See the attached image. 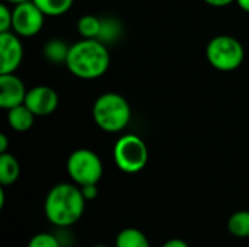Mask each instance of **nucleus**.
Wrapping results in <instances>:
<instances>
[{
  "label": "nucleus",
  "mask_w": 249,
  "mask_h": 247,
  "mask_svg": "<svg viewBox=\"0 0 249 247\" xmlns=\"http://www.w3.org/2000/svg\"><path fill=\"white\" fill-rule=\"evenodd\" d=\"M236 3H238V6H239L244 12L249 13V0H236Z\"/></svg>",
  "instance_id": "obj_25"
},
{
  "label": "nucleus",
  "mask_w": 249,
  "mask_h": 247,
  "mask_svg": "<svg viewBox=\"0 0 249 247\" xmlns=\"http://www.w3.org/2000/svg\"><path fill=\"white\" fill-rule=\"evenodd\" d=\"M92 115L95 124L105 132L115 134L123 131L131 119L128 100L115 92L102 93L93 103Z\"/></svg>",
  "instance_id": "obj_3"
},
{
  "label": "nucleus",
  "mask_w": 249,
  "mask_h": 247,
  "mask_svg": "<svg viewBox=\"0 0 249 247\" xmlns=\"http://www.w3.org/2000/svg\"><path fill=\"white\" fill-rule=\"evenodd\" d=\"M20 173V166L16 157L10 153L0 154V183L1 186L13 185Z\"/></svg>",
  "instance_id": "obj_12"
},
{
  "label": "nucleus",
  "mask_w": 249,
  "mask_h": 247,
  "mask_svg": "<svg viewBox=\"0 0 249 247\" xmlns=\"http://www.w3.org/2000/svg\"><path fill=\"white\" fill-rule=\"evenodd\" d=\"M228 230L235 237H249V211H238L232 214L228 220Z\"/></svg>",
  "instance_id": "obj_16"
},
{
  "label": "nucleus",
  "mask_w": 249,
  "mask_h": 247,
  "mask_svg": "<svg viewBox=\"0 0 249 247\" xmlns=\"http://www.w3.org/2000/svg\"><path fill=\"white\" fill-rule=\"evenodd\" d=\"M86 199L76 183H58L50 189L44 204L47 220L57 227L76 224L85 213Z\"/></svg>",
  "instance_id": "obj_2"
},
{
  "label": "nucleus",
  "mask_w": 249,
  "mask_h": 247,
  "mask_svg": "<svg viewBox=\"0 0 249 247\" xmlns=\"http://www.w3.org/2000/svg\"><path fill=\"white\" fill-rule=\"evenodd\" d=\"M69 49H70V47L66 45L63 41L53 39V41L45 44L44 55H45V58L50 63H55V64L57 63H64L66 64V60H67V55H69Z\"/></svg>",
  "instance_id": "obj_17"
},
{
  "label": "nucleus",
  "mask_w": 249,
  "mask_h": 247,
  "mask_svg": "<svg viewBox=\"0 0 249 247\" xmlns=\"http://www.w3.org/2000/svg\"><path fill=\"white\" fill-rule=\"evenodd\" d=\"M0 74L15 73L23 58V47L20 36L15 32H0Z\"/></svg>",
  "instance_id": "obj_8"
},
{
  "label": "nucleus",
  "mask_w": 249,
  "mask_h": 247,
  "mask_svg": "<svg viewBox=\"0 0 249 247\" xmlns=\"http://www.w3.org/2000/svg\"><path fill=\"white\" fill-rule=\"evenodd\" d=\"M4 1H9V3H12V4H18V3L26 1V0H4Z\"/></svg>",
  "instance_id": "obj_27"
},
{
  "label": "nucleus",
  "mask_w": 249,
  "mask_h": 247,
  "mask_svg": "<svg viewBox=\"0 0 249 247\" xmlns=\"http://www.w3.org/2000/svg\"><path fill=\"white\" fill-rule=\"evenodd\" d=\"M149 160L146 143L136 134H125L118 138L114 146V162L124 173H139Z\"/></svg>",
  "instance_id": "obj_5"
},
{
  "label": "nucleus",
  "mask_w": 249,
  "mask_h": 247,
  "mask_svg": "<svg viewBox=\"0 0 249 247\" xmlns=\"http://www.w3.org/2000/svg\"><path fill=\"white\" fill-rule=\"evenodd\" d=\"M92 247H107V246H102V245H96V246H92Z\"/></svg>",
  "instance_id": "obj_28"
},
{
  "label": "nucleus",
  "mask_w": 249,
  "mask_h": 247,
  "mask_svg": "<svg viewBox=\"0 0 249 247\" xmlns=\"http://www.w3.org/2000/svg\"><path fill=\"white\" fill-rule=\"evenodd\" d=\"M12 31V9L6 4L0 6V32Z\"/></svg>",
  "instance_id": "obj_20"
},
{
  "label": "nucleus",
  "mask_w": 249,
  "mask_h": 247,
  "mask_svg": "<svg viewBox=\"0 0 249 247\" xmlns=\"http://www.w3.org/2000/svg\"><path fill=\"white\" fill-rule=\"evenodd\" d=\"M206 58L219 71H233L245 60V49L239 39L232 35H217L206 47Z\"/></svg>",
  "instance_id": "obj_4"
},
{
  "label": "nucleus",
  "mask_w": 249,
  "mask_h": 247,
  "mask_svg": "<svg viewBox=\"0 0 249 247\" xmlns=\"http://www.w3.org/2000/svg\"><path fill=\"white\" fill-rule=\"evenodd\" d=\"M111 57L107 45L101 39L82 38L70 45L66 66L69 71L83 80L102 77L109 68Z\"/></svg>",
  "instance_id": "obj_1"
},
{
  "label": "nucleus",
  "mask_w": 249,
  "mask_h": 247,
  "mask_svg": "<svg viewBox=\"0 0 249 247\" xmlns=\"http://www.w3.org/2000/svg\"><path fill=\"white\" fill-rule=\"evenodd\" d=\"M45 16L57 17L64 13H67L74 0H32Z\"/></svg>",
  "instance_id": "obj_15"
},
{
  "label": "nucleus",
  "mask_w": 249,
  "mask_h": 247,
  "mask_svg": "<svg viewBox=\"0 0 249 247\" xmlns=\"http://www.w3.org/2000/svg\"><path fill=\"white\" fill-rule=\"evenodd\" d=\"M67 173L71 181L79 185H92L101 181L104 175V166L99 156L89 148L74 150L67 159Z\"/></svg>",
  "instance_id": "obj_6"
},
{
  "label": "nucleus",
  "mask_w": 249,
  "mask_h": 247,
  "mask_svg": "<svg viewBox=\"0 0 249 247\" xmlns=\"http://www.w3.org/2000/svg\"><path fill=\"white\" fill-rule=\"evenodd\" d=\"M115 247H150L149 239L139 229H124L117 234Z\"/></svg>",
  "instance_id": "obj_13"
},
{
  "label": "nucleus",
  "mask_w": 249,
  "mask_h": 247,
  "mask_svg": "<svg viewBox=\"0 0 249 247\" xmlns=\"http://www.w3.org/2000/svg\"><path fill=\"white\" fill-rule=\"evenodd\" d=\"M162 247H190L187 245V242H184V240H181V239H171V240H168L165 245Z\"/></svg>",
  "instance_id": "obj_23"
},
{
  "label": "nucleus",
  "mask_w": 249,
  "mask_h": 247,
  "mask_svg": "<svg viewBox=\"0 0 249 247\" xmlns=\"http://www.w3.org/2000/svg\"><path fill=\"white\" fill-rule=\"evenodd\" d=\"M34 122H35V114L25 103L7 111V124L16 132L29 131Z\"/></svg>",
  "instance_id": "obj_11"
},
{
  "label": "nucleus",
  "mask_w": 249,
  "mask_h": 247,
  "mask_svg": "<svg viewBox=\"0 0 249 247\" xmlns=\"http://www.w3.org/2000/svg\"><path fill=\"white\" fill-rule=\"evenodd\" d=\"M120 35V23H117L112 19H102V31L98 39H101L102 42H108V41H114L117 39V36Z\"/></svg>",
  "instance_id": "obj_18"
},
{
  "label": "nucleus",
  "mask_w": 249,
  "mask_h": 247,
  "mask_svg": "<svg viewBox=\"0 0 249 247\" xmlns=\"http://www.w3.org/2000/svg\"><path fill=\"white\" fill-rule=\"evenodd\" d=\"M7 147H9V140L4 134L0 135V154L7 153Z\"/></svg>",
  "instance_id": "obj_24"
},
{
  "label": "nucleus",
  "mask_w": 249,
  "mask_h": 247,
  "mask_svg": "<svg viewBox=\"0 0 249 247\" xmlns=\"http://www.w3.org/2000/svg\"><path fill=\"white\" fill-rule=\"evenodd\" d=\"M4 207V191L3 188H0V208Z\"/></svg>",
  "instance_id": "obj_26"
},
{
  "label": "nucleus",
  "mask_w": 249,
  "mask_h": 247,
  "mask_svg": "<svg viewBox=\"0 0 249 247\" xmlns=\"http://www.w3.org/2000/svg\"><path fill=\"white\" fill-rule=\"evenodd\" d=\"M25 105L35 116H47L58 108V95L50 86H35L28 90Z\"/></svg>",
  "instance_id": "obj_9"
},
{
  "label": "nucleus",
  "mask_w": 249,
  "mask_h": 247,
  "mask_svg": "<svg viewBox=\"0 0 249 247\" xmlns=\"http://www.w3.org/2000/svg\"><path fill=\"white\" fill-rule=\"evenodd\" d=\"M80 189H82V194H83L86 201H92V199H95L98 197V186H96V183L83 185V186H80Z\"/></svg>",
  "instance_id": "obj_21"
},
{
  "label": "nucleus",
  "mask_w": 249,
  "mask_h": 247,
  "mask_svg": "<svg viewBox=\"0 0 249 247\" xmlns=\"http://www.w3.org/2000/svg\"><path fill=\"white\" fill-rule=\"evenodd\" d=\"M26 247H61L58 239L50 233H38L35 234Z\"/></svg>",
  "instance_id": "obj_19"
},
{
  "label": "nucleus",
  "mask_w": 249,
  "mask_h": 247,
  "mask_svg": "<svg viewBox=\"0 0 249 247\" xmlns=\"http://www.w3.org/2000/svg\"><path fill=\"white\" fill-rule=\"evenodd\" d=\"M203 1L207 3L209 6H213V7H226L236 0H203Z\"/></svg>",
  "instance_id": "obj_22"
},
{
  "label": "nucleus",
  "mask_w": 249,
  "mask_h": 247,
  "mask_svg": "<svg viewBox=\"0 0 249 247\" xmlns=\"http://www.w3.org/2000/svg\"><path fill=\"white\" fill-rule=\"evenodd\" d=\"M44 19L45 15L32 0L18 3L12 9V32L20 38L34 36L42 29Z\"/></svg>",
  "instance_id": "obj_7"
},
{
  "label": "nucleus",
  "mask_w": 249,
  "mask_h": 247,
  "mask_svg": "<svg viewBox=\"0 0 249 247\" xmlns=\"http://www.w3.org/2000/svg\"><path fill=\"white\" fill-rule=\"evenodd\" d=\"M102 31V19L93 15H85L77 20V32L82 38L98 39Z\"/></svg>",
  "instance_id": "obj_14"
},
{
  "label": "nucleus",
  "mask_w": 249,
  "mask_h": 247,
  "mask_svg": "<svg viewBox=\"0 0 249 247\" xmlns=\"http://www.w3.org/2000/svg\"><path fill=\"white\" fill-rule=\"evenodd\" d=\"M26 93L25 83L15 73L0 74V106L4 111L25 103Z\"/></svg>",
  "instance_id": "obj_10"
}]
</instances>
